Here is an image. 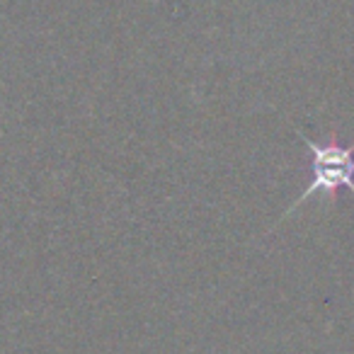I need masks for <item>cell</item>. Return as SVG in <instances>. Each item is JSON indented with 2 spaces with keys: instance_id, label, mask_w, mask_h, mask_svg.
<instances>
[{
  "instance_id": "cell-1",
  "label": "cell",
  "mask_w": 354,
  "mask_h": 354,
  "mask_svg": "<svg viewBox=\"0 0 354 354\" xmlns=\"http://www.w3.org/2000/svg\"><path fill=\"white\" fill-rule=\"evenodd\" d=\"M299 138L308 148V185L299 197L291 202V207L281 214L279 221H284L286 216L296 212L306 199H310L313 194L325 192L328 197H337V189H349L354 192V141L342 146L337 141L318 143L313 138H308L306 133L296 131ZM277 221V223H279Z\"/></svg>"
}]
</instances>
